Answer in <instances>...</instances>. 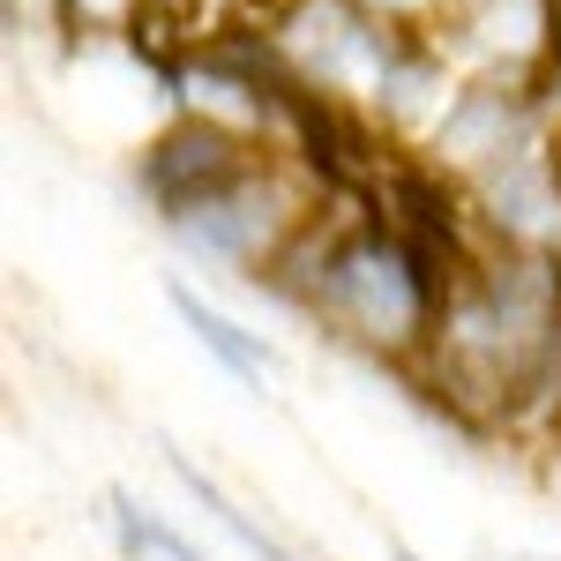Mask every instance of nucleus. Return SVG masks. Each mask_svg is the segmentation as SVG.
Instances as JSON below:
<instances>
[{"instance_id": "f257e3e1", "label": "nucleus", "mask_w": 561, "mask_h": 561, "mask_svg": "<svg viewBox=\"0 0 561 561\" xmlns=\"http://www.w3.org/2000/svg\"><path fill=\"white\" fill-rule=\"evenodd\" d=\"M457 262L465 255L434 248L427 232L404 225L397 210L345 217V225L314 217L262 285H277L293 307H307L337 345L389 359V367H420L434 345V322H442Z\"/></svg>"}, {"instance_id": "f03ea898", "label": "nucleus", "mask_w": 561, "mask_h": 561, "mask_svg": "<svg viewBox=\"0 0 561 561\" xmlns=\"http://www.w3.org/2000/svg\"><path fill=\"white\" fill-rule=\"evenodd\" d=\"M142 195L180 248L248 277H270L285 248L314 225L307 187L285 173V158L217 113H180L142 150Z\"/></svg>"}, {"instance_id": "7ed1b4c3", "label": "nucleus", "mask_w": 561, "mask_h": 561, "mask_svg": "<svg viewBox=\"0 0 561 561\" xmlns=\"http://www.w3.org/2000/svg\"><path fill=\"white\" fill-rule=\"evenodd\" d=\"M434 38L457 68L486 83H539L554 90L561 68V0H442Z\"/></svg>"}, {"instance_id": "20e7f679", "label": "nucleus", "mask_w": 561, "mask_h": 561, "mask_svg": "<svg viewBox=\"0 0 561 561\" xmlns=\"http://www.w3.org/2000/svg\"><path fill=\"white\" fill-rule=\"evenodd\" d=\"M165 300H173V314L187 322V330H195V337H203V352H210L225 375H240V382H270V375H277V352H270V337L240 330L232 314H217V307L203 300L195 285H173Z\"/></svg>"}, {"instance_id": "39448f33", "label": "nucleus", "mask_w": 561, "mask_h": 561, "mask_svg": "<svg viewBox=\"0 0 561 561\" xmlns=\"http://www.w3.org/2000/svg\"><path fill=\"white\" fill-rule=\"evenodd\" d=\"M113 531H121L128 561H203V554H195V547L173 531V524L158 517V510H142L128 486H113Z\"/></svg>"}, {"instance_id": "423d86ee", "label": "nucleus", "mask_w": 561, "mask_h": 561, "mask_svg": "<svg viewBox=\"0 0 561 561\" xmlns=\"http://www.w3.org/2000/svg\"><path fill=\"white\" fill-rule=\"evenodd\" d=\"M173 472H180V486H187V494H195V502H203V510H210V517L225 524V531H232V539H240V547H248L255 561H293V554H285V547H277V539H270V531H262L255 517H240V510H232V502H225V494H217V486H210L203 472H195L187 457H173Z\"/></svg>"}, {"instance_id": "0eeeda50", "label": "nucleus", "mask_w": 561, "mask_h": 561, "mask_svg": "<svg viewBox=\"0 0 561 561\" xmlns=\"http://www.w3.org/2000/svg\"><path fill=\"white\" fill-rule=\"evenodd\" d=\"M150 0H60V31L68 38H128Z\"/></svg>"}, {"instance_id": "6e6552de", "label": "nucleus", "mask_w": 561, "mask_h": 561, "mask_svg": "<svg viewBox=\"0 0 561 561\" xmlns=\"http://www.w3.org/2000/svg\"><path fill=\"white\" fill-rule=\"evenodd\" d=\"M359 8H375V15H397V23H434V15H442V0H359Z\"/></svg>"}, {"instance_id": "1a4fd4ad", "label": "nucleus", "mask_w": 561, "mask_h": 561, "mask_svg": "<svg viewBox=\"0 0 561 561\" xmlns=\"http://www.w3.org/2000/svg\"><path fill=\"white\" fill-rule=\"evenodd\" d=\"M389 561H420V554H412V547H389Z\"/></svg>"}]
</instances>
